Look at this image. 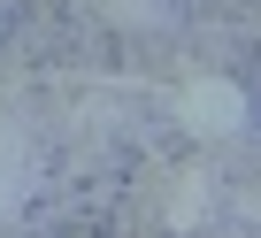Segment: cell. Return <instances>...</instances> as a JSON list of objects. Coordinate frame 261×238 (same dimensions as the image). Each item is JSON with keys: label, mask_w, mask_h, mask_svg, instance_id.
I'll return each instance as SVG.
<instances>
[{"label": "cell", "mask_w": 261, "mask_h": 238, "mask_svg": "<svg viewBox=\"0 0 261 238\" xmlns=\"http://www.w3.org/2000/svg\"><path fill=\"white\" fill-rule=\"evenodd\" d=\"M238 108H246V100H238V85H215V77H207V85H192V92H185V123H192V131H207V139H223V131H238V123H246Z\"/></svg>", "instance_id": "cell-1"}]
</instances>
